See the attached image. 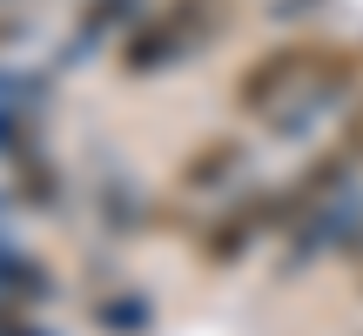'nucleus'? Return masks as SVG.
I'll return each instance as SVG.
<instances>
[{
  "label": "nucleus",
  "instance_id": "obj_1",
  "mask_svg": "<svg viewBox=\"0 0 363 336\" xmlns=\"http://www.w3.org/2000/svg\"><path fill=\"white\" fill-rule=\"evenodd\" d=\"M363 94V40L330 34H283L256 47L229 81V101L242 121H256L269 142H303L323 121H343Z\"/></svg>",
  "mask_w": 363,
  "mask_h": 336
},
{
  "label": "nucleus",
  "instance_id": "obj_2",
  "mask_svg": "<svg viewBox=\"0 0 363 336\" xmlns=\"http://www.w3.org/2000/svg\"><path fill=\"white\" fill-rule=\"evenodd\" d=\"M229 27V0H155L142 21L121 34L115 67L128 81H162L175 67H189L195 54H208Z\"/></svg>",
  "mask_w": 363,
  "mask_h": 336
},
{
  "label": "nucleus",
  "instance_id": "obj_3",
  "mask_svg": "<svg viewBox=\"0 0 363 336\" xmlns=\"http://www.w3.org/2000/svg\"><path fill=\"white\" fill-rule=\"evenodd\" d=\"M269 235H283V215H276V195L269 189L229 195L222 208H208V215L195 222V249H202L208 269H242Z\"/></svg>",
  "mask_w": 363,
  "mask_h": 336
},
{
  "label": "nucleus",
  "instance_id": "obj_4",
  "mask_svg": "<svg viewBox=\"0 0 363 336\" xmlns=\"http://www.w3.org/2000/svg\"><path fill=\"white\" fill-rule=\"evenodd\" d=\"M249 162H256L249 135H242V128H216V135H202V142L182 148V162H175V195H189V202L235 195V181L249 175Z\"/></svg>",
  "mask_w": 363,
  "mask_h": 336
},
{
  "label": "nucleus",
  "instance_id": "obj_5",
  "mask_svg": "<svg viewBox=\"0 0 363 336\" xmlns=\"http://www.w3.org/2000/svg\"><path fill=\"white\" fill-rule=\"evenodd\" d=\"M148 7H155V0H81L48 67H54V74H67V67L94 61V54H101V40H121V34H128V27L142 21Z\"/></svg>",
  "mask_w": 363,
  "mask_h": 336
},
{
  "label": "nucleus",
  "instance_id": "obj_6",
  "mask_svg": "<svg viewBox=\"0 0 363 336\" xmlns=\"http://www.w3.org/2000/svg\"><path fill=\"white\" fill-rule=\"evenodd\" d=\"M0 195H7L21 215H61L67 208V175H61V162H54L40 142H27L21 155L7 162V189Z\"/></svg>",
  "mask_w": 363,
  "mask_h": 336
},
{
  "label": "nucleus",
  "instance_id": "obj_7",
  "mask_svg": "<svg viewBox=\"0 0 363 336\" xmlns=\"http://www.w3.org/2000/svg\"><path fill=\"white\" fill-rule=\"evenodd\" d=\"M0 296L27 303V310H48L54 296H61V283H54V269L40 256H27V249L0 242Z\"/></svg>",
  "mask_w": 363,
  "mask_h": 336
},
{
  "label": "nucleus",
  "instance_id": "obj_8",
  "mask_svg": "<svg viewBox=\"0 0 363 336\" xmlns=\"http://www.w3.org/2000/svg\"><path fill=\"white\" fill-rule=\"evenodd\" d=\"M88 323L101 336H148L155 330V303H148L142 289H108V296L88 310Z\"/></svg>",
  "mask_w": 363,
  "mask_h": 336
},
{
  "label": "nucleus",
  "instance_id": "obj_9",
  "mask_svg": "<svg viewBox=\"0 0 363 336\" xmlns=\"http://www.w3.org/2000/svg\"><path fill=\"white\" fill-rule=\"evenodd\" d=\"M34 40V7H21V0H0V54L27 47Z\"/></svg>",
  "mask_w": 363,
  "mask_h": 336
},
{
  "label": "nucleus",
  "instance_id": "obj_10",
  "mask_svg": "<svg viewBox=\"0 0 363 336\" xmlns=\"http://www.w3.org/2000/svg\"><path fill=\"white\" fill-rule=\"evenodd\" d=\"M330 142H337V148H350V155L363 162V94L343 108V121H337V135H330Z\"/></svg>",
  "mask_w": 363,
  "mask_h": 336
},
{
  "label": "nucleus",
  "instance_id": "obj_11",
  "mask_svg": "<svg viewBox=\"0 0 363 336\" xmlns=\"http://www.w3.org/2000/svg\"><path fill=\"white\" fill-rule=\"evenodd\" d=\"M357 296H363V269H357Z\"/></svg>",
  "mask_w": 363,
  "mask_h": 336
}]
</instances>
